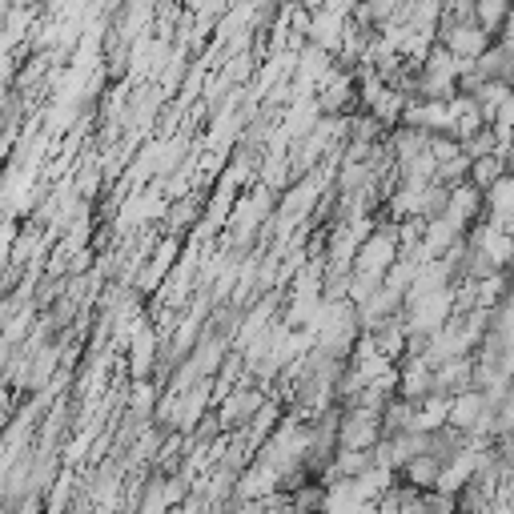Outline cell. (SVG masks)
Returning <instances> with one entry per match:
<instances>
[{
    "label": "cell",
    "instance_id": "1",
    "mask_svg": "<svg viewBox=\"0 0 514 514\" xmlns=\"http://www.w3.org/2000/svg\"><path fill=\"white\" fill-rule=\"evenodd\" d=\"M442 470H446L442 458H434V454H414V458H406V462L398 466V482H402L406 490H414V494H426V490H438Z\"/></svg>",
    "mask_w": 514,
    "mask_h": 514
},
{
    "label": "cell",
    "instance_id": "2",
    "mask_svg": "<svg viewBox=\"0 0 514 514\" xmlns=\"http://www.w3.org/2000/svg\"><path fill=\"white\" fill-rule=\"evenodd\" d=\"M257 406H262V394L237 390V394L221 406V426H237V422H245V418H257Z\"/></svg>",
    "mask_w": 514,
    "mask_h": 514
},
{
    "label": "cell",
    "instance_id": "3",
    "mask_svg": "<svg viewBox=\"0 0 514 514\" xmlns=\"http://www.w3.org/2000/svg\"><path fill=\"white\" fill-rule=\"evenodd\" d=\"M474 21L490 37H498V29L510 25V0H478V5H474Z\"/></svg>",
    "mask_w": 514,
    "mask_h": 514
}]
</instances>
